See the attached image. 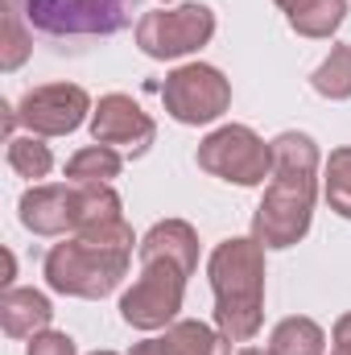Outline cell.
Returning a JSON list of instances; mask_svg holds the SVG:
<instances>
[{"label":"cell","instance_id":"1","mask_svg":"<svg viewBox=\"0 0 351 355\" xmlns=\"http://www.w3.org/2000/svg\"><path fill=\"white\" fill-rule=\"evenodd\" d=\"M198 265L194 227L182 219L157 223L141 240V277L120 297V318L137 331H157L182 310L186 277Z\"/></svg>","mask_w":351,"mask_h":355},{"label":"cell","instance_id":"2","mask_svg":"<svg viewBox=\"0 0 351 355\" xmlns=\"http://www.w3.org/2000/svg\"><path fill=\"white\" fill-rule=\"evenodd\" d=\"M318 149L306 132H281L273 141V178L252 219V240L264 248H289L310 232Z\"/></svg>","mask_w":351,"mask_h":355},{"label":"cell","instance_id":"3","mask_svg":"<svg viewBox=\"0 0 351 355\" xmlns=\"http://www.w3.org/2000/svg\"><path fill=\"white\" fill-rule=\"evenodd\" d=\"M132 227L124 219L75 232L67 244H54L46 257V281L71 297H103L120 285L132 261Z\"/></svg>","mask_w":351,"mask_h":355},{"label":"cell","instance_id":"4","mask_svg":"<svg viewBox=\"0 0 351 355\" xmlns=\"http://www.w3.org/2000/svg\"><path fill=\"white\" fill-rule=\"evenodd\" d=\"M264 244L257 240H223L211 252V289H215V322L228 343H248L261 331L264 310Z\"/></svg>","mask_w":351,"mask_h":355},{"label":"cell","instance_id":"5","mask_svg":"<svg viewBox=\"0 0 351 355\" xmlns=\"http://www.w3.org/2000/svg\"><path fill=\"white\" fill-rule=\"evenodd\" d=\"M120 219V194L108 186H33L21 194V223L37 236L87 232Z\"/></svg>","mask_w":351,"mask_h":355},{"label":"cell","instance_id":"6","mask_svg":"<svg viewBox=\"0 0 351 355\" xmlns=\"http://www.w3.org/2000/svg\"><path fill=\"white\" fill-rule=\"evenodd\" d=\"M120 0H25V21L54 37H108L128 25Z\"/></svg>","mask_w":351,"mask_h":355},{"label":"cell","instance_id":"7","mask_svg":"<svg viewBox=\"0 0 351 355\" xmlns=\"http://www.w3.org/2000/svg\"><path fill=\"white\" fill-rule=\"evenodd\" d=\"M198 166L207 174L236 182V186H257L273 174V145H264L261 137L244 124H228L219 132H211L198 145Z\"/></svg>","mask_w":351,"mask_h":355},{"label":"cell","instance_id":"8","mask_svg":"<svg viewBox=\"0 0 351 355\" xmlns=\"http://www.w3.org/2000/svg\"><path fill=\"white\" fill-rule=\"evenodd\" d=\"M215 33V12L207 4H178L162 12H145L137 21V46L149 58H182L207 46Z\"/></svg>","mask_w":351,"mask_h":355},{"label":"cell","instance_id":"9","mask_svg":"<svg viewBox=\"0 0 351 355\" xmlns=\"http://www.w3.org/2000/svg\"><path fill=\"white\" fill-rule=\"evenodd\" d=\"M162 99H166V112L178 124H211V120H219L228 112L232 87H228V79L215 67L190 62V67H178L166 79Z\"/></svg>","mask_w":351,"mask_h":355},{"label":"cell","instance_id":"10","mask_svg":"<svg viewBox=\"0 0 351 355\" xmlns=\"http://www.w3.org/2000/svg\"><path fill=\"white\" fill-rule=\"evenodd\" d=\"M91 112V99L75 83H50V87L29 91L17 103V120L33 132V137H67L83 124Z\"/></svg>","mask_w":351,"mask_h":355},{"label":"cell","instance_id":"11","mask_svg":"<svg viewBox=\"0 0 351 355\" xmlns=\"http://www.w3.org/2000/svg\"><path fill=\"white\" fill-rule=\"evenodd\" d=\"M91 137L95 145H116V149H128L132 157H141L153 137H157V124L128 99V95H103L99 107L91 112Z\"/></svg>","mask_w":351,"mask_h":355},{"label":"cell","instance_id":"12","mask_svg":"<svg viewBox=\"0 0 351 355\" xmlns=\"http://www.w3.org/2000/svg\"><path fill=\"white\" fill-rule=\"evenodd\" d=\"M128 355H232V347L203 322H174L162 339H145Z\"/></svg>","mask_w":351,"mask_h":355},{"label":"cell","instance_id":"13","mask_svg":"<svg viewBox=\"0 0 351 355\" xmlns=\"http://www.w3.org/2000/svg\"><path fill=\"white\" fill-rule=\"evenodd\" d=\"M54 310L46 302V293L37 289H4L0 297V327L8 339H33L50 327Z\"/></svg>","mask_w":351,"mask_h":355},{"label":"cell","instance_id":"14","mask_svg":"<svg viewBox=\"0 0 351 355\" xmlns=\"http://www.w3.org/2000/svg\"><path fill=\"white\" fill-rule=\"evenodd\" d=\"M277 4L285 8L289 25L302 37H331L343 25V12H348L343 0H277Z\"/></svg>","mask_w":351,"mask_h":355},{"label":"cell","instance_id":"15","mask_svg":"<svg viewBox=\"0 0 351 355\" xmlns=\"http://www.w3.org/2000/svg\"><path fill=\"white\" fill-rule=\"evenodd\" d=\"M116 174H120V153L108 145H87L67 162V178L75 186H108Z\"/></svg>","mask_w":351,"mask_h":355},{"label":"cell","instance_id":"16","mask_svg":"<svg viewBox=\"0 0 351 355\" xmlns=\"http://www.w3.org/2000/svg\"><path fill=\"white\" fill-rule=\"evenodd\" d=\"M323 347H327V335L310 318H285L273 331V343H268L273 355H323Z\"/></svg>","mask_w":351,"mask_h":355},{"label":"cell","instance_id":"17","mask_svg":"<svg viewBox=\"0 0 351 355\" xmlns=\"http://www.w3.org/2000/svg\"><path fill=\"white\" fill-rule=\"evenodd\" d=\"M314 91L327 99H348L351 95V46H335L331 58L314 71Z\"/></svg>","mask_w":351,"mask_h":355},{"label":"cell","instance_id":"18","mask_svg":"<svg viewBox=\"0 0 351 355\" xmlns=\"http://www.w3.org/2000/svg\"><path fill=\"white\" fill-rule=\"evenodd\" d=\"M8 166L21 178H46L54 157H50V149L37 137H8Z\"/></svg>","mask_w":351,"mask_h":355},{"label":"cell","instance_id":"19","mask_svg":"<svg viewBox=\"0 0 351 355\" xmlns=\"http://www.w3.org/2000/svg\"><path fill=\"white\" fill-rule=\"evenodd\" d=\"M327 202L331 211L351 219V149H335L327 162Z\"/></svg>","mask_w":351,"mask_h":355},{"label":"cell","instance_id":"20","mask_svg":"<svg viewBox=\"0 0 351 355\" xmlns=\"http://www.w3.org/2000/svg\"><path fill=\"white\" fill-rule=\"evenodd\" d=\"M21 17H25L21 0H4V50H0V67L4 71H17L25 62V54H29V37L21 29Z\"/></svg>","mask_w":351,"mask_h":355},{"label":"cell","instance_id":"21","mask_svg":"<svg viewBox=\"0 0 351 355\" xmlns=\"http://www.w3.org/2000/svg\"><path fill=\"white\" fill-rule=\"evenodd\" d=\"M29 355H75V339H67L58 331H42V335H33Z\"/></svg>","mask_w":351,"mask_h":355},{"label":"cell","instance_id":"22","mask_svg":"<svg viewBox=\"0 0 351 355\" xmlns=\"http://www.w3.org/2000/svg\"><path fill=\"white\" fill-rule=\"evenodd\" d=\"M335 347H348L351 352V314H343V318L335 322Z\"/></svg>","mask_w":351,"mask_h":355},{"label":"cell","instance_id":"23","mask_svg":"<svg viewBox=\"0 0 351 355\" xmlns=\"http://www.w3.org/2000/svg\"><path fill=\"white\" fill-rule=\"evenodd\" d=\"M240 355H273V352H261V347H244Z\"/></svg>","mask_w":351,"mask_h":355},{"label":"cell","instance_id":"24","mask_svg":"<svg viewBox=\"0 0 351 355\" xmlns=\"http://www.w3.org/2000/svg\"><path fill=\"white\" fill-rule=\"evenodd\" d=\"M331 355H351V352H348V347H335V352H331Z\"/></svg>","mask_w":351,"mask_h":355},{"label":"cell","instance_id":"25","mask_svg":"<svg viewBox=\"0 0 351 355\" xmlns=\"http://www.w3.org/2000/svg\"><path fill=\"white\" fill-rule=\"evenodd\" d=\"M95 355H116V352H95Z\"/></svg>","mask_w":351,"mask_h":355},{"label":"cell","instance_id":"26","mask_svg":"<svg viewBox=\"0 0 351 355\" xmlns=\"http://www.w3.org/2000/svg\"><path fill=\"white\" fill-rule=\"evenodd\" d=\"M120 4H132V0H120Z\"/></svg>","mask_w":351,"mask_h":355}]
</instances>
